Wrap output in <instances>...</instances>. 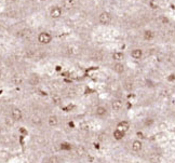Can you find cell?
<instances>
[{
  "mask_svg": "<svg viewBox=\"0 0 175 163\" xmlns=\"http://www.w3.org/2000/svg\"><path fill=\"white\" fill-rule=\"evenodd\" d=\"M52 39H53V37H52L51 34L48 32H39L37 36V41L40 43V44H43V46H47L49 43H51Z\"/></svg>",
  "mask_w": 175,
  "mask_h": 163,
  "instance_id": "obj_1",
  "label": "cell"
},
{
  "mask_svg": "<svg viewBox=\"0 0 175 163\" xmlns=\"http://www.w3.org/2000/svg\"><path fill=\"white\" fill-rule=\"evenodd\" d=\"M50 17L53 20H57L59 19L61 16H62L63 14V8L62 7H59V5H53V7H51V9H50Z\"/></svg>",
  "mask_w": 175,
  "mask_h": 163,
  "instance_id": "obj_2",
  "label": "cell"
},
{
  "mask_svg": "<svg viewBox=\"0 0 175 163\" xmlns=\"http://www.w3.org/2000/svg\"><path fill=\"white\" fill-rule=\"evenodd\" d=\"M11 119H12L14 122H20V121H22L23 120V111L17 107L12 108V109H11Z\"/></svg>",
  "mask_w": 175,
  "mask_h": 163,
  "instance_id": "obj_3",
  "label": "cell"
},
{
  "mask_svg": "<svg viewBox=\"0 0 175 163\" xmlns=\"http://www.w3.org/2000/svg\"><path fill=\"white\" fill-rule=\"evenodd\" d=\"M98 21L102 25H109L113 21V16L109 12H102L98 16Z\"/></svg>",
  "mask_w": 175,
  "mask_h": 163,
  "instance_id": "obj_4",
  "label": "cell"
},
{
  "mask_svg": "<svg viewBox=\"0 0 175 163\" xmlns=\"http://www.w3.org/2000/svg\"><path fill=\"white\" fill-rule=\"evenodd\" d=\"M76 5H77V1H76V0H63V2H62L63 9H65V10H67V11L75 9Z\"/></svg>",
  "mask_w": 175,
  "mask_h": 163,
  "instance_id": "obj_5",
  "label": "cell"
},
{
  "mask_svg": "<svg viewBox=\"0 0 175 163\" xmlns=\"http://www.w3.org/2000/svg\"><path fill=\"white\" fill-rule=\"evenodd\" d=\"M142 148H143V143L140 142V140H138V139L133 140L132 144H131V150H132L134 153L140 152V150H142Z\"/></svg>",
  "mask_w": 175,
  "mask_h": 163,
  "instance_id": "obj_6",
  "label": "cell"
},
{
  "mask_svg": "<svg viewBox=\"0 0 175 163\" xmlns=\"http://www.w3.org/2000/svg\"><path fill=\"white\" fill-rule=\"evenodd\" d=\"M108 111H107V108L104 107V106H97L95 108V116L97 118H105L107 116Z\"/></svg>",
  "mask_w": 175,
  "mask_h": 163,
  "instance_id": "obj_7",
  "label": "cell"
},
{
  "mask_svg": "<svg viewBox=\"0 0 175 163\" xmlns=\"http://www.w3.org/2000/svg\"><path fill=\"white\" fill-rule=\"evenodd\" d=\"M131 56L135 61H140L143 57V50L142 49H133L131 51Z\"/></svg>",
  "mask_w": 175,
  "mask_h": 163,
  "instance_id": "obj_8",
  "label": "cell"
},
{
  "mask_svg": "<svg viewBox=\"0 0 175 163\" xmlns=\"http://www.w3.org/2000/svg\"><path fill=\"white\" fill-rule=\"evenodd\" d=\"M111 108L115 112H119L120 110L123 108V103L120 99H115L113 103H111Z\"/></svg>",
  "mask_w": 175,
  "mask_h": 163,
  "instance_id": "obj_9",
  "label": "cell"
},
{
  "mask_svg": "<svg viewBox=\"0 0 175 163\" xmlns=\"http://www.w3.org/2000/svg\"><path fill=\"white\" fill-rule=\"evenodd\" d=\"M59 118H57L55 115H51L48 118V125L49 126H51V128H56V126L59 125Z\"/></svg>",
  "mask_w": 175,
  "mask_h": 163,
  "instance_id": "obj_10",
  "label": "cell"
},
{
  "mask_svg": "<svg viewBox=\"0 0 175 163\" xmlns=\"http://www.w3.org/2000/svg\"><path fill=\"white\" fill-rule=\"evenodd\" d=\"M124 135H125V132L121 131V130H119V128H116L113 133V138L116 139V140H122V139L124 138Z\"/></svg>",
  "mask_w": 175,
  "mask_h": 163,
  "instance_id": "obj_11",
  "label": "cell"
},
{
  "mask_svg": "<svg viewBox=\"0 0 175 163\" xmlns=\"http://www.w3.org/2000/svg\"><path fill=\"white\" fill-rule=\"evenodd\" d=\"M119 128V130H121V131H123V132H127L130 128V123L125 120H122L118 123V128Z\"/></svg>",
  "mask_w": 175,
  "mask_h": 163,
  "instance_id": "obj_12",
  "label": "cell"
},
{
  "mask_svg": "<svg viewBox=\"0 0 175 163\" xmlns=\"http://www.w3.org/2000/svg\"><path fill=\"white\" fill-rule=\"evenodd\" d=\"M143 37L146 41H151L155 38V32L152 30H145L143 34Z\"/></svg>",
  "mask_w": 175,
  "mask_h": 163,
  "instance_id": "obj_13",
  "label": "cell"
},
{
  "mask_svg": "<svg viewBox=\"0 0 175 163\" xmlns=\"http://www.w3.org/2000/svg\"><path fill=\"white\" fill-rule=\"evenodd\" d=\"M113 70L117 74H122V72H124V65L122 64L121 62H117L116 64L113 65Z\"/></svg>",
  "mask_w": 175,
  "mask_h": 163,
  "instance_id": "obj_14",
  "label": "cell"
},
{
  "mask_svg": "<svg viewBox=\"0 0 175 163\" xmlns=\"http://www.w3.org/2000/svg\"><path fill=\"white\" fill-rule=\"evenodd\" d=\"M124 59V54L120 51H116L113 53V59L116 62H121Z\"/></svg>",
  "mask_w": 175,
  "mask_h": 163,
  "instance_id": "obj_15",
  "label": "cell"
},
{
  "mask_svg": "<svg viewBox=\"0 0 175 163\" xmlns=\"http://www.w3.org/2000/svg\"><path fill=\"white\" fill-rule=\"evenodd\" d=\"M154 123H155V120L152 119V118H145L143 120V124L145 128H151V126L154 125Z\"/></svg>",
  "mask_w": 175,
  "mask_h": 163,
  "instance_id": "obj_16",
  "label": "cell"
},
{
  "mask_svg": "<svg viewBox=\"0 0 175 163\" xmlns=\"http://www.w3.org/2000/svg\"><path fill=\"white\" fill-rule=\"evenodd\" d=\"M39 81H40V79H39V77L37 75H32L29 79V82L32 86H37L38 83H39Z\"/></svg>",
  "mask_w": 175,
  "mask_h": 163,
  "instance_id": "obj_17",
  "label": "cell"
},
{
  "mask_svg": "<svg viewBox=\"0 0 175 163\" xmlns=\"http://www.w3.org/2000/svg\"><path fill=\"white\" fill-rule=\"evenodd\" d=\"M52 102L55 105H59L61 102H62V98H61V96H59V94H54L53 96H52Z\"/></svg>",
  "mask_w": 175,
  "mask_h": 163,
  "instance_id": "obj_18",
  "label": "cell"
},
{
  "mask_svg": "<svg viewBox=\"0 0 175 163\" xmlns=\"http://www.w3.org/2000/svg\"><path fill=\"white\" fill-rule=\"evenodd\" d=\"M46 163H59V159L56 155H52L50 158H48V160L46 161Z\"/></svg>",
  "mask_w": 175,
  "mask_h": 163,
  "instance_id": "obj_19",
  "label": "cell"
},
{
  "mask_svg": "<svg viewBox=\"0 0 175 163\" xmlns=\"http://www.w3.org/2000/svg\"><path fill=\"white\" fill-rule=\"evenodd\" d=\"M76 152H77L78 155H86V149L82 146H78V147L76 148Z\"/></svg>",
  "mask_w": 175,
  "mask_h": 163,
  "instance_id": "obj_20",
  "label": "cell"
},
{
  "mask_svg": "<svg viewBox=\"0 0 175 163\" xmlns=\"http://www.w3.org/2000/svg\"><path fill=\"white\" fill-rule=\"evenodd\" d=\"M61 149L62 150H70L71 149V145L68 144V143H63V144H61Z\"/></svg>",
  "mask_w": 175,
  "mask_h": 163,
  "instance_id": "obj_21",
  "label": "cell"
},
{
  "mask_svg": "<svg viewBox=\"0 0 175 163\" xmlns=\"http://www.w3.org/2000/svg\"><path fill=\"white\" fill-rule=\"evenodd\" d=\"M124 89H125L127 91H131V90L133 89V84H132V83H130V82L125 83V86H124Z\"/></svg>",
  "mask_w": 175,
  "mask_h": 163,
  "instance_id": "obj_22",
  "label": "cell"
},
{
  "mask_svg": "<svg viewBox=\"0 0 175 163\" xmlns=\"http://www.w3.org/2000/svg\"><path fill=\"white\" fill-rule=\"evenodd\" d=\"M34 123H35V124H40L41 120L39 119V118H34Z\"/></svg>",
  "mask_w": 175,
  "mask_h": 163,
  "instance_id": "obj_23",
  "label": "cell"
},
{
  "mask_svg": "<svg viewBox=\"0 0 175 163\" xmlns=\"http://www.w3.org/2000/svg\"><path fill=\"white\" fill-rule=\"evenodd\" d=\"M2 77V70H1V68H0V78Z\"/></svg>",
  "mask_w": 175,
  "mask_h": 163,
  "instance_id": "obj_24",
  "label": "cell"
},
{
  "mask_svg": "<svg viewBox=\"0 0 175 163\" xmlns=\"http://www.w3.org/2000/svg\"><path fill=\"white\" fill-rule=\"evenodd\" d=\"M10 1H12V2H17L19 0H10Z\"/></svg>",
  "mask_w": 175,
  "mask_h": 163,
  "instance_id": "obj_25",
  "label": "cell"
}]
</instances>
